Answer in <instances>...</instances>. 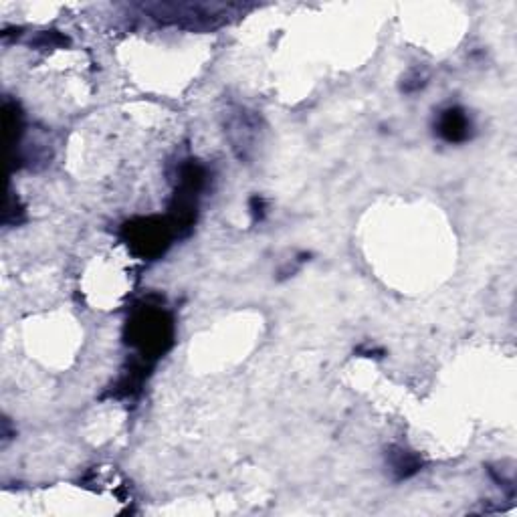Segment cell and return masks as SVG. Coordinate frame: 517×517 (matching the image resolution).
<instances>
[{"label":"cell","mask_w":517,"mask_h":517,"mask_svg":"<svg viewBox=\"0 0 517 517\" xmlns=\"http://www.w3.org/2000/svg\"><path fill=\"white\" fill-rule=\"evenodd\" d=\"M174 326L158 305L140 307L128 324V344L140 352L142 360L160 358L172 344Z\"/></svg>","instance_id":"6da1fadb"},{"label":"cell","mask_w":517,"mask_h":517,"mask_svg":"<svg viewBox=\"0 0 517 517\" xmlns=\"http://www.w3.org/2000/svg\"><path fill=\"white\" fill-rule=\"evenodd\" d=\"M172 225L158 219H136L124 225V241L130 251L142 259H156L166 253L172 239Z\"/></svg>","instance_id":"7a4b0ae2"},{"label":"cell","mask_w":517,"mask_h":517,"mask_svg":"<svg viewBox=\"0 0 517 517\" xmlns=\"http://www.w3.org/2000/svg\"><path fill=\"white\" fill-rule=\"evenodd\" d=\"M225 5H148L146 11L154 19L190 27H215L225 21Z\"/></svg>","instance_id":"3957f363"},{"label":"cell","mask_w":517,"mask_h":517,"mask_svg":"<svg viewBox=\"0 0 517 517\" xmlns=\"http://www.w3.org/2000/svg\"><path fill=\"white\" fill-rule=\"evenodd\" d=\"M435 130L445 142L461 144V142H467L471 138L473 126H471V120H469L467 112L453 106V108H447L439 114Z\"/></svg>","instance_id":"277c9868"},{"label":"cell","mask_w":517,"mask_h":517,"mask_svg":"<svg viewBox=\"0 0 517 517\" xmlns=\"http://www.w3.org/2000/svg\"><path fill=\"white\" fill-rule=\"evenodd\" d=\"M388 463H390V471L394 473L396 479H408L415 473L421 471V459L419 455H415L412 451H406L402 447H394L388 453Z\"/></svg>","instance_id":"5b68a950"},{"label":"cell","mask_w":517,"mask_h":517,"mask_svg":"<svg viewBox=\"0 0 517 517\" xmlns=\"http://www.w3.org/2000/svg\"><path fill=\"white\" fill-rule=\"evenodd\" d=\"M251 213H253V217H255V221H261L263 219V215H265V202H263V198H259V196H255L253 200H251Z\"/></svg>","instance_id":"8992f818"}]
</instances>
